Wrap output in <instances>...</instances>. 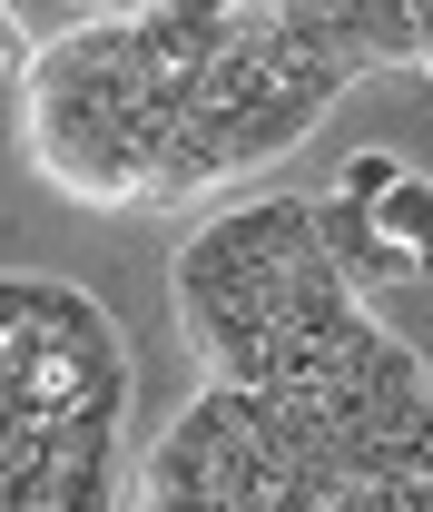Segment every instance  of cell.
Segmentation results:
<instances>
[{"instance_id": "1", "label": "cell", "mask_w": 433, "mask_h": 512, "mask_svg": "<svg viewBox=\"0 0 433 512\" xmlns=\"http://www.w3.org/2000/svg\"><path fill=\"white\" fill-rule=\"evenodd\" d=\"M30 158L60 178L69 197H89V207H128V197H158L148 188V168L128 158V138L99 109H79L69 89H40L30 79Z\"/></svg>"}, {"instance_id": "2", "label": "cell", "mask_w": 433, "mask_h": 512, "mask_svg": "<svg viewBox=\"0 0 433 512\" xmlns=\"http://www.w3.org/2000/svg\"><path fill=\"white\" fill-rule=\"evenodd\" d=\"M306 20L345 69H424L414 0H306Z\"/></svg>"}, {"instance_id": "3", "label": "cell", "mask_w": 433, "mask_h": 512, "mask_svg": "<svg viewBox=\"0 0 433 512\" xmlns=\"http://www.w3.org/2000/svg\"><path fill=\"white\" fill-rule=\"evenodd\" d=\"M325 109H335L325 89H286V79H276L256 109H237V119L207 128V138H217V158H227V178H237V168H276V158H286V148H296ZM187 128H197V119H187Z\"/></svg>"}, {"instance_id": "4", "label": "cell", "mask_w": 433, "mask_h": 512, "mask_svg": "<svg viewBox=\"0 0 433 512\" xmlns=\"http://www.w3.org/2000/svg\"><path fill=\"white\" fill-rule=\"evenodd\" d=\"M30 325H50L69 355H89V365H128L109 306H99V296H79V286H50V276H40V316H30Z\"/></svg>"}, {"instance_id": "5", "label": "cell", "mask_w": 433, "mask_h": 512, "mask_svg": "<svg viewBox=\"0 0 433 512\" xmlns=\"http://www.w3.org/2000/svg\"><path fill=\"white\" fill-rule=\"evenodd\" d=\"M374 237L414 247V256H424V276H433V178H424V168H404L394 188L374 197Z\"/></svg>"}, {"instance_id": "6", "label": "cell", "mask_w": 433, "mask_h": 512, "mask_svg": "<svg viewBox=\"0 0 433 512\" xmlns=\"http://www.w3.org/2000/svg\"><path fill=\"white\" fill-rule=\"evenodd\" d=\"M315 247H325L345 276H355V266L374 256V217L355 207V197H315Z\"/></svg>"}, {"instance_id": "7", "label": "cell", "mask_w": 433, "mask_h": 512, "mask_svg": "<svg viewBox=\"0 0 433 512\" xmlns=\"http://www.w3.org/2000/svg\"><path fill=\"white\" fill-rule=\"evenodd\" d=\"M394 178H404V158H394V148H355V158H345V188H335V197H355V207L374 217V197L394 188Z\"/></svg>"}, {"instance_id": "8", "label": "cell", "mask_w": 433, "mask_h": 512, "mask_svg": "<svg viewBox=\"0 0 433 512\" xmlns=\"http://www.w3.org/2000/svg\"><path fill=\"white\" fill-rule=\"evenodd\" d=\"M138 512H227L207 483H187V473H158L148 463V483H138Z\"/></svg>"}, {"instance_id": "9", "label": "cell", "mask_w": 433, "mask_h": 512, "mask_svg": "<svg viewBox=\"0 0 433 512\" xmlns=\"http://www.w3.org/2000/svg\"><path fill=\"white\" fill-rule=\"evenodd\" d=\"M0 69H30V50H20V30H10V10H0Z\"/></svg>"}, {"instance_id": "10", "label": "cell", "mask_w": 433, "mask_h": 512, "mask_svg": "<svg viewBox=\"0 0 433 512\" xmlns=\"http://www.w3.org/2000/svg\"><path fill=\"white\" fill-rule=\"evenodd\" d=\"M404 493V512H433V473H414V483H394Z\"/></svg>"}, {"instance_id": "11", "label": "cell", "mask_w": 433, "mask_h": 512, "mask_svg": "<svg viewBox=\"0 0 433 512\" xmlns=\"http://www.w3.org/2000/svg\"><path fill=\"white\" fill-rule=\"evenodd\" d=\"M414 40H424V69H433V0H414Z\"/></svg>"}]
</instances>
